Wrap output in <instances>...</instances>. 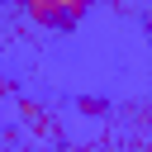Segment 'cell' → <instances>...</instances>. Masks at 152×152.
<instances>
[{"label":"cell","instance_id":"1","mask_svg":"<svg viewBox=\"0 0 152 152\" xmlns=\"http://www.w3.org/2000/svg\"><path fill=\"white\" fill-rule=\"evenodd\" d=\"M19 5H24V14H28L33 24H43V28H66L52 0H19Z\"/></svg>","mask_w":152,"mask_h":152},{"label":"cell","instance_id":"2","mask_svg":"<svg viewBox=\"0 0 152 152\" xmlns=\"http://www.w3.org/2000/svg\"><path fill=\"white\" fill-rule=\"evenodd\" d=\"M52 5H57V14H62V24L71 28V24H76V19L86 14V5H90V0H52Z\"/></svg>","mask_w":152,"mask_h":152},{"label":"cell","instance_id":"3","mask_svg":"<svg viewBox=\"0 0 152 152\" xmlns=\"http://www.w3.org/2000/svg\"><path fill=\"white\" fill-rule=\"evenodd\" d=\"M5 95H10V81H5V76H0V100H5Z\"/></svg>","mask_w":152,"mask_h":152},{"label":"cell","instance_id":"4","mask_svg":"<svg viewBox=\"0 0 152 152\" xmlns=\"http://www.w3.org/2000/svg\"><path fill=\"white\" fill-rule=\"evenodd\" d=\"M57 152H71V147H57Z\"/></svg>","mask_w":152,"mask_h":152}]
</instances>
